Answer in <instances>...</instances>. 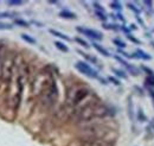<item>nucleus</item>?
Here are the masks:
<instances>
[{"mask_svg":"<svg viewBox=\"0 0 154 146\" xmlns=\"http://www.w3.org/2000/svg\"><path fill=\"white\" fill-rule=\"evenodd\" d=\"M149 95L152 96V99H153V101H154V90H153L152 88H149Z\"/></svg>","mask_w":154,"mask_h":146,"instance_id":"33","label":"nucleus"},{"mask_svg":"<svg viewBox=\"0 0 154 146\" xmlns=\"http://www.w3.org/2000/svg\"><path fill=\"white\" fill-rule=\"evenodd\" d=\"M96 13V16H97V18L100 19V20H103V22H105L107 20V14H105V12H99V11H96L95 12Z\"/></svg>","mask_w":154,"mask_h":146,"instance_id":"21","label":"nucleus"},{"mask_svg":"<svg viewBox=\"0 0 154 146\" xmlns=\"http://www.w3.org/2000/svg\"><path fill=\"white\" fill-rule=\"evenodd\" d=\"M115 60H116V61H119V62H120L121 64H123V65L126 67V68H127V67L129 65V63H128L127 61H124L123 58H122V57H120V56H115Z\"/></svg>","mask_w":154,"mask_h":146,"instance_id":"25","label":"nucleus"},{"mask_svg":"<svg viewBox=\"0 0 154 146\" xmlns=\"http://www.w3.org/2000/svg\"><path fill=\"white\" fill-rule=\"evenodd\" d=\"M49 32L51 33V35H53V36H56V37H58V38H61V39H64V41H71L70 39V37H68L66 35H64V33H62V32H59V31H57V30H53V29H50L49 30Z\"/></svg>","mask_w":154,"mask_h":146,"instance_id":"9","label":"nucleus"},{"mask_svg":"<svg viewBox=\"0 0 154 146\" xmlns=\"http://www.w3.org/2000/svg\"><path fill=\"white\" fill-rule=\"evenodd\" d=\"M103 27L105 30H114V31L119 30V25H115V24H103Z\"/></svg>","mask_w":154,"mask_h":146,"instance_id":"19","label":"nucleus"},{"mask_svg":"<svg viewBox=\"0 0 154 146\" xmlns=\"http://www.w3.org/2000/svg\"><path fill=\"white\" fill-rule=\"evenodd\" d=\"M138 119L140 122H145L147 120V116L145 115V113H143V111L141 108H139V111H138Z\"/></svg>","mask_w":154,"mask_h":146,"instance_id":"15","label":"nucleus"},{"mask_svg":"<svg viewBox=\"0 0 154 146\" xmlns=\"http://www.w3.org/2000/svg\"><path fill=\"white\" fill-rule=\"evenodd\" d=\"M59 17L65 18V19H76V14L69 10H63V11L59 12Z\"/></svg>","mask_w":154,"mask_h":146,"instance_id":"8","label":"nucleus"},{"mask_svg":"<svg viewBox=\"0 0 154 146\" xmlns=\"http://www.w3.org/2000/svg\"><path fill=\"white\" fill-rule=\"evenodd\" d=\"M55 45H56V48L58 49V50H61L62 52H68V51H69V48L66 46L64 43H62V42H58V41H57V42H55Z\"/></svg>","mask_w":154,"mask_h":146,"instance_id":"11","label":"nucleus"},{"mask_svg":"<svg viewBox=\"0 0 154 146\" xmlns=\"http://www.w3.org/2000/svg\"><path fill=\"white\" fill-rule=\"evenodd\" d=\"M75 42H77V43H78L80 45H82V46H83V48H85V49H88V48H89V44L86 43L84 39H82V38H80V37H76V38H75Z\"/></svg>","mask_w":154,"mask_h":146,"instance_id":"18","label":"nucleus"},{"mask_svg":"<svg viewBox=\"0 0 154 146\" xmlns=\"http://www.w3.org/2000/svg\"><path fill=\"white\" fill-rule=\"evenodd\" d=\"M23 4H24V1H20V0H9V1H7L8 6H19Z\"/></svg>","mask_w":154,"mask_h":146,"instance_id":"23","label":"nucleus"},{"mask_svg":"<svg viewBox=\"0 0 154 146\" xmlns=\"http://www.w3.org/2000/svg\"><path fill=\"white\" fill-rule=\"evenodd\" d=\"M76 30H77V32L82 33L83 36H86V37H89V38L95 39V41H101L103 38V35L100 31L93 30V29H86V27H82V26H77Z\"/></svg>","mask_w":154,"mask_h":146,"instance_id":"4","label":"nucleus"},{"mask_svg":"<svg viewBox=\"0 0 154 146\" xmlns=\"http://www.w3.org/2000/svg\"><path fill=\"white\" fill-rule=\"evenodd\" d=\"M127 38H128L129 41H132L133 43H136V44H139V43H140V41H139V39H136V38L134 37L133 35H130V33H128V35H127Z\"/></svg>","mask_w":154,"mask_h":146,"instance_id":"27","label":"nucleus"},{"mask_svg":"<svg viewBox=\"0 0 154 146\" xmlns=\"http://www.w3.org/2000/svg\"><path fill=\"white\" fill-rule=\"evenodd\" d=\"M14 24L16 25H19V26H22V27H30L28 24L26 20H23V19H19V18H17V19H14Z\"/></svg>","mask_w":154,"mask_h":146,"instance_id":"14","label":"nucleus"},{"mask_svg":"<svg viewBox=\"0 0 154 146\" xmlns=\"http://www.w3.org/2000/svg\"><path fill=\"white\" fill-rule=\"evenodd\" d=\"M134 55H135V56H134V58H140V60H143V61H149L152 58L147 52L141 50V49H136L135 52H134Z\"/></svg>","mask_w":154,"mask_h":146,"instance_id":"5","label":"nucleus"},{"mask_svg":"<svg viewBox=\"0 0 154 146\" xmlns=\"http://www.w3.org/2000/svg\"><path fill=\"white\" fill-rule=\"evenodd\" d=\"M111 71L116 75L118 77H121V79H123V80H126L127 79V74L124 73V71H122V70H120V69H116V68H111Z\"/></svg>","mask_w":154,"mask_h":146,"instance_id":"10","label":"nucleus"},{"mask_svg":"<svg viewBox=\"0 0 154 146\" xmlns=\"http://www.w3.org/2000/svg\"><path fill=\"white\" fill-rule=\"evenodd\" d=\"M108 80H109L110 82H113V83H114L115 86H120V84H121V82H120L119 80H116V79H115V77H111V76H110V77H109Z\"/></svg>","mask_w":154,"mask_h":146,"instance_id":"30","label":"nucleus"},{"mask_svg":"<svg viewBox=\"0 0 154 146\" xmlns=\"http://www.w3.org/2000/svg\"><path fill=\"white\" fill-rule=\"evenodd\" d=\"M17 13L14 12H0V18H9V17H14Z\"/></svg>","mask_w":154,"mask_h":146,"instance_id":"24","label":"nucleus"},{"mask_svg":"<svg viewBox=\"0 0 154 146\" xmlns=\"http://www.w3.org/2000/svg\"><path fill=\"white\" fill-rule=\"evenodd\" d=\"M142 70H145V71L147 73V75H148V76L154 75V71H153L152 69H149V68H147V67H142Z\"/></svg>","mask_w":154,"mask_h":146,"instance_id":"29","label":"nucleus"},{"mask_svg":"<svg viewBox=\"0 0 154 146\" xmlns=\"http://www.w3.org/2000/svg\"><path fill=\"white\" fill-rule=\"evenodd\" d=\"M90 95V89L88 87H80V88H76L71 95H68V101H69V105L71 107H77L80 106L81 102H83L86 97Z\"/></svg>","mask_w":154,"mask_h":146,"instance_id":"1","label":"nucleus"},{"mask_svg":"<svg viewBox=\"0 0 154 146\" xmlns=\"http://www.w3.org/2000/svg\"><path fill=\"white\" fill-rule=\"evenodd\" d=\"M115 18H118V19H119V20H121L122 23H124V18H123V16H122V14L118 13V14H116V17H115Z\"/></svg>","mask_w":154,"mask_h":146,"instance_id":"32","label":"nucleus"},{"mask_svg":"<svg viewBox=\"0 0 154 146\" xmlns=\"http://www.w3.org/2000/svg\"><path fill=\"white\" fill-rule=\"evenodd\" d=\"M77 52L78 54H81L86 61H89L90 63H93V64H96V65H99L100 68H101V65H100V61L97 60L96 57H94V56H91V55H89V54H85V52H83V51H81V50H77Z\"/></svg>","mask_w":154,"mask_h":146,"instance_id":"6","label":"nucleus"},{"mask_svg":"<svg viewBox=\"0 0 154 146\" xmlns=\"http://www.w3.org/2000/svg\"><path fill=\"white\" fill-rule=\"evenodd\" d=\"M110 7L113 10H115V11H121V8H122V6H121V4L119 1H111L110 3Z\"/></svg>","mask_w":154,"mask_h":146,"instance_id":"20","label":"nucleus"},{"mask_svg":"<svg viewBox=\"0 0 154 146\" xmlns=\"http://www.w3.org/2000/svg\"><path fill=\"white\" fill-rule=\"evenodd\" d=\"M22 39L25 41V42L28 43V44H36V43H37L33 37L28 36V35H26V33H22Z\"/></svg>","mask_w":154,"mask_h":146,"instance_id":"12","label":"nucleus"},{"mask_svg":"<svg viewBox=\"0 0 154 146\" xmlns=\"http://www.w3.org/2000/svg\"><path fill=\"white\" fill-rule=\"evenodd\" d=\"M23 90H24V79L23 76H18L17 79V93L13 97V109L17 112L20 106L22 99H23Z\"/></svg>","mask_w":154,"mask_h":146,"instance_id":"3","label":"nucleus"},{"mask_svg":"<svg viewBox=\"0 0 154 146\" xmlns=\"http://www.w3.org/2000/svg\"><path fill=\"white\" fill-rule=\"evenodd\" d=\"M93 6L95 7L96 11H99V12H104V8H103L99 3H93Z\"/></svg>","mask_w":154,"mask_h":146,"instance_id":"26","label":"nucleus"},{"mask_svg":"<svg viewBox=\"0 0 154 146\" xmlns=\"http://www.w3.org/2000/svg\"><path fill=\"white\" fill-rule=\"evenodd\" d=\"M93 46L96 49V51H99L101 55H103V56H105V57H109V56H111V55H110V52L107 50V49H105V48H103L102 45H100L99 43L94 42V43H93Z\"/></svg>","mask_w":154,"mask_h":146,"instance_id":"7","label":"nucleus"},{"mask_svg":"<svg viewBox=\"0 0 154 146\" xmlns=\"http://www.w3.org/2000/svg\"><path fill=\"white\" fill-rule=\"evenodd\" d=\"M75 68H76V69L78 70L81 74H84L85 76L90 77V79H99L97 71H96L93 67H90L88 63H85V62H83V61L76 62Z\"/></svg>","mask_w":154,"mask_h":146,"instance_id":"2","label":"nucleus"},{"mask_svg":"<svg viewBox=\"0 0 154 146\" xmlns=\"http://www.w3.org/2000/svg\"><path fill=\"white\" fill-rule=\"evenodd\" d=\"M145 83H146L147 86H149V88H151V87H154V75L148 76L147 79L145 80Z\"/></svg>","mask_w":154,"mask_h":146,"instance_id":"22","label":"nucleus"},{"mask_svg":"<svg viewBox=\"0 0 154 146\" xmlns=\"http://www.w3.org/2000/svg\"><path fill=\"white\" fill-rule=\"evenodd\" d=\"M127 6L129 7V10H132V11H134V12H135V13H140V10H139V8H136V7L134 6L133 4L128 3V4H127Z\"/></svg>","mask_w":154,"mask_h":146,"instance_id":"28","label":"nucleus"},{"mask_svg":"<svg viewBox=\"0 0 154 146\" xmlns=\"http://www.w3.org/2000/svg\"><path fill=\"white\" fill-rule=\"evenodd\" d=\"M118 52H119V54H121V55H123L124 57H128V58H133V56H132V55H129V54H127V52H124L123 50H121V49H119V50H118Z\"/></svg>","mask_w":154,"mask_h":146,"instance_id":"31","label":"nucleus"},{"mask_svg":"<svg viewBox=\"0 0 154 146\" xmlns=\"http://www.w3.org/2000/svg\"><path fill=\"white\" fill-rule=\"evenodd\" d=\"M13 25L8 24V23H0V31H5V30H12Z\"/></svg>","mask_w":154,"mask_h":146,"instance_id":"17","label":"nucleus"},{"mask_svg":"<svg viewBox=\"0 0 154 146\" xmlns=\"http://www.w3.org/2000/svg\"><path fill=\"white\" fill-rule=\"evenodd\" d=\"M113 43L116 45V46H119L120 49H124V48H126V43H124L123 41H121V39H119V38H114Z\"/></svg>","mask_w":154,"mask_h":146,"instance_id":"16","label":"nucleus"},{"mask_svg":"<svg viewBox=\"0 0 154 146\" xmlns=\"http://www.w3.org/2000/svg\"><path fill=\"white\" fill-rule=\"evenodd\" d=\"M128 116L130 120H134V112H133V102L132 99H128Z\"/></svg>","mask_w":154,"mask_h":146,"instance_id":"13","label":"nucleus"}]
</instances>
